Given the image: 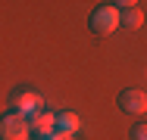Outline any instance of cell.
Here are the masks:
<instances>
[{"label":"cell","mask_w":147,"mask_h":140,"mask_svg":"<svg viewBox=\"0 0 147 140\" xmlns=\"http://www.w3.org/2000/svg\"><path fill=\"white\" fill-rule=\"evenodd\" d=\"M122 25V9H116L113 3H107V6H97L94 13H91V31L94 34H113L116 28Z\"/></svg>","instance_id":"6da1fadb"},{"label":"cell","mask_w":147,"mask_h":140,"mask_svg":"<svg viewBox=\"0 0 147 140\" xmlns=\"http://www.w3.org/2000/svg\"><path fill=\"white\" fill-rule=\"evenodd\" d=\"M31 128H28V115H19V112H6L0 115V140H28Z\"/></svg>","instance_id":"7a4b0ae2"},{"label":"cell","mask_w":147,"mask_h":140,"mask_svg":"<svg viewBox=\"0 0 147 140\" xmlns=\"http://www.w3.org/2000/svg\"><path fill=\"white\" fill-rule=\"evenodd\" d=\"M119 106L128 112V115H144L147 112V93L138 90V87H125L119 93Z\"/></svg>","instance_id":"3957f363"},{"label":"cell","mask_w":147,"mask_h":140,"mask_svg":"<svg viewBox=\"0 0 147 140\" xmlns=\"http://www.w3.org/2000/svg\"><path fill=\"white\" fill-rule=\"evenodd\" d=\"M9 106H13V112H19V115H34V112L44 106V100L38 93H31V90H19V93H13Z\"/></svg>","instance_id":"277c9868"},{"label":"cell","mask_w":147,"mask_h":140,"mask_svg":"<svg viewBox=\"0 0 147 140\" xmlns=\"http://www.w3.org/2000/svg\"><path fill=\"white\" fill-rule=\"evenodd\" d=\"M28 128H31V134H38V137L53 134L57 131V115L47 112V109H38L34 115H28Z\"/></svg>","instance_id":"5b68a950"},{"label":"cell","mask_w":147,"mask_h":140,"mask_svg":"<svg viewBox=\"0 0 147 140\" xmlns=\"http://www.w3.org/2000/svg\"><path fill=\"white\" fill-rule=\"evenodd\" d=\"M78 128H82V118L75 112H59L57 115V131L59 134H78Z\"/></svg>","instance_id":"8992f818"},{"label":"cell","mask_w":147,"mask_h":140,"mask_svg":"<svg viewBox=\"0 0 147 140\" xmlns=\"http://www.w3.org/2000/svg\"><path fill=\"white\" fill-rule=\"evenodd\" d=\"M122 25L131 28V31H138V28L144 25V13L138 9V6H131V9H122Z\"/></svg>","instance_id":"52a82bcc"},{"label":"cell","mask_w":147,"mask_h":140,"mask_svg":"<svg viewBox=\"0 0 147 140\" xmlns=\"http://www.w3.org/2000/svg\"><path fill=\"white\" fill-rule=\"evenodd\" d=\"M131 140H147V121H141V125L131 128Z\"/></svg>","instance_id":"ba28073f"},{"label":"cell","mask_w":147,"mask_h":140,"mask_svg":"<svg viewBox=\"0 0 147 140\" xmlns=\"http://www.w3.org/2000/svg\"><path fill=\"white\" fill-rule=\"evenodd\" d=\"M41 140H75V134H59V131H53V134H44Z\"/></svg>","instance_id":"9c48e42d"},{"label":"cell","mask_w":147,"mask_h":140,"mask_svg":"<svg viewBox=\"0 0 147 140\" xmlns=\"http://www.w3.org/2000/svg\"><path fill=\"white\" fill-rule=\"evenodd\" d=\"M135 3H138V0H113V6H116V9H131Z\"/></svg>","instance_id":"30bf717a"}]
</instances>
